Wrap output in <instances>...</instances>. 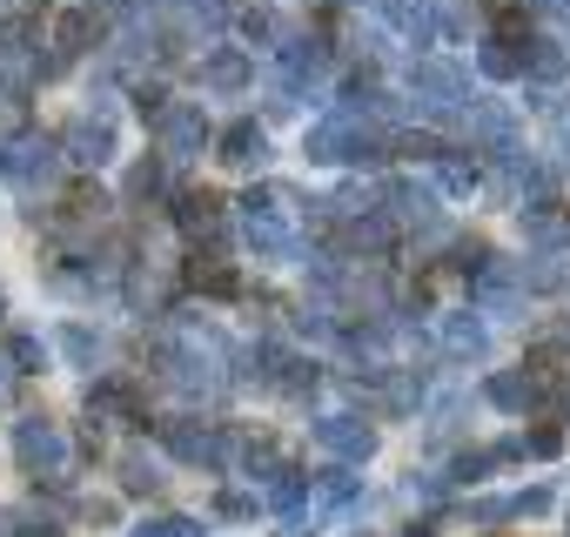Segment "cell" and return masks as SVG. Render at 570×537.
Masks as SVG:
<instances>
[{"label": "cell", "mask_w": 570, "mask_h": 537, "mask_svg": "<svg viewBox=\"0 0 570 537\" xmlns=\"http://www.w3.org/2000/svg\"><path fill=\"white\" fill-rule=\"evenodd\" d=\"M14 450H21V463H28L35 477H48V484L68 477V443H61V430H55L48 417H21V423H14Z\"/></svg>", "instance_id": "cell-1"}, {"label": "cell", "mask_w": 570, "mask_h": 537, "mask_svg": "<svg viewBox=\"0 0 570 537\" xmlns=\"http://www.w3.org/2000/svg\"><path fill=\"white\" fill-rule=\"evenodd\" d=\"M490 397L503 403V410H537V403H550L557 397V363H523V370H503L497 383H490Z\"/></svg>", "instance_id": "cell-2"}, {"label": "cell", "mask_w": 570, "mask_h": 537, "mask_svg": "<svg viewBox=\"0 0 570 537\" xmlns=\"http://www.w3.org/2000/svg\"><path fill=\"white\" fill-rule=\"evenodd\" d=\"M410 88L430 95L423 115H456V108H470V81H463L450 61H416V68H410Z\"/></svg>", "instance_id": "cell-3"}, {"label": "cell", "mask_w": 570, "mask_h": 537, "mask_svg": "<svg viewBox=\"0 0 570 537\" xmlns=\"http://www.w3.org/2000/svg\"><path fill=\"white\" fill-rule=\"evenodd\" d=\"M55 162H61V141H48V135H14V141H8V155H0V168H8L21 188L55 182Z\"/></svg>", "instance_id": "cell-4"}, {"label": "cell", "mask_w": 570, "mask_h": 537, "mask_svg": "<svg viewBox=\"0 0 570 537\" xmlns=\"http://www.w3.org/2000/svg\"><path fill=\"white\" fill-rule=\"evenodd\" d=\"M161 443L175 450V457H188V463H202V470H215L222 457H228V443L208 430V423H188V417H175V423H161Z\"/></svg>", "instance_id": "cell-5"}, {"label": "cell", "mask_w": 570, "mask_h": 537, "mask_svg": "<svg viewBox=\"0 0 570 537\" xmlns=\"http://www.w3.org/2000/svg\"><path fill=\"white\" fill-rule=\"evenodd\" d=\"M202 141H208L202 108H188V101H181V108H168V115H161V155H168V162H195V155H202Z\"/></svg>", "instance_id": "cell-6"}, {"label": "cell", "mask_w": 570, "mask_h": 537, "mask_svg": "<svg viewBox=\"0 0 570 537\" xmlns=\"http://www.w3.org/2000/svg\"><path fill=\"white\" fill-rule=\"evenodd\" d=\"M61 155L81 162V168H101V162L115 155V128H108V115H81V121L61 135Z\"/></svg>", "instance_id": "cell-7"}, {"label": "cell", "mask_w": 570, "mask_h": 537, "mask_svg": "<svg viewBox=\"0 0 570 537\" xmlns=\"http://www.w3.org/2000/svg\"><path fill=\"white\" fill-rule=\"evenodd\" d=\"M316 443L336 450V457H350V463H363V457L376 450V430L356 423V417H323V423H316Z\"/></svg>", "instance_id": "cell-8"}, {"label": "cell", "mask_w": 570, "mask_h": 537, "mask_svg": "<svg viewBox=\"0 0 570 537\" xmlns=\"http://www.w3.org/2000/svg\"><path fill=\"white\" fill-rule=\"evenodd\" d=\"M262 155H268V141H262L255 121H228V128H222V162H228V168H255Z\"/></svg>", "instance_id": "cell-9"}, {"label": "cell", "mask_w": 570, "mask_h": 537, "mask_svg": "<svg viewBox=\"0 0 570 537\" xmlns=\"http://www.w3.org/2000/svg\"><path fill=\"white\" fill-rule=\"evenodd\" d=\"M175 222H181L188 235H222V195L188 188V195H181V208H175Z\"/></svg>", "instance_id": "cell-10"}, {"label": "cell", "mask_w": 570, "mask_h": 537, "mask_svg": "<svg viewBox=\"0 0 570 537\" xmlns=\"http://www.w3.org/2000/svg\"><path fill=\"white\" fill-rule=\"evenodd\" d=\"M88 410H115V417H128V423H141V417H148V410H141V390H135V383H121V377L95 383V390H88Z\"/></svg>", "instance_id": "cell-11"}, {"label": "cell", "mask_w": 570, "mask_h": 537, "mask_svg": "<svg viewBox=\"0 0 570 537\" xmlns=\"http://www.w3.org/2000/svg\"><path fill=\"white\" fill-rule=\"evenodd\" d=\"M443 350H450V357H463V363H476V357L490 350V336H483V323H476V316H450V323H443Z\"/></svg>", "instance_id": "cell-12"}, {"label": "cell", "mask_w": 570, "mask_h": 537, "mask_svg": "<svg viewBox=\"0 0 570 537\" xmlns=\"http://www.w3.org/2000/svg\"><path fill=\"white\" fill-rule=\"evenodd\" d=\"M303 490H309V477H303V470H268V490H262V504H268V510H282V517H296Z\"/></svg>", "instance_id": "cell-13"}, {"label": "cell", "mask_w": 570, "mask_h": 537, "mask_svg": "<svg viewBox=\"0 0 570 537\" xmlns=\"http://www.w3.org/2000/svg\"><path fill=\"white\" fill-rule=\"evenodd\" d=\"M101 35V21H95V8H68L61 21H55V41H61V55H81L88 41Z\"/></svg>", "instance_id": "cell-14"}, {"label": "cell", "mask_w": 570, "mask_h": 537, "mask_svg": "<svg viewBox=\"0 0 570 537\" xmlns=\"http://www.w3.org/2000/svg\"><path fill=\"white\" fill-rule=\"evenodd\" d=\"M470 135H476L483 148H497V155H510V115H503L497 101H483V108H470Z\"/></svg>", "instance_id": "cell-15"}, {"label": "cell", "mask_w": 570, "mask_h": 537, "mask_svg": "<svg viewBox=\"0 0 570 537\" xmlns=\"http://www.w3.org/2000/svg\"><path fill=\"white\" fill-rule=\"evenodd\" d=\"M202 81H208V88H222V95H228V88H242V81H248V55H235V48L208 55V61H202Z\"/></svg>", "instance_id": "cell-16"}, {"label": "cell", "mask_w": 570, "mask_h": 537, "mask_svg": "<svg viewBox=\"0 0 570 537\" xmlns=\"http://www.w3.org/2000/svg\"><path fill=\"white\" fill-rule=\"evenodd\" d=\"M476 68H483L490 81H510V75H523V55H517V41H483Z\"/></svg>", "instance_id": "cell-17"}, {"label": "cell", "mask_w": 570, "mask_h": 537, "mask_svg": "<svg viewBox=\"0 0 570 537\" xmlns=\"http://www.w3.org/2000/svg\"><path fill=\"white\" fill-rule=\"evenodd\" d=\"M390 208H396L403 222H430V215H436V195L416 188V182H396V188H390Z\"/></svg>", "instance_id": "cell-18"}, {"label": "cell", "mask_w": 570, "mask_h": 537, "mask_svg": "<svg viewBox=\"0 0 570 537\" xmlns=\"http://www.w3.org/2000/svg\"><path fill=\"white\" fill-rule=\"evenodd\" d=\"M121 484H128L135 497H155V490H161V463L141 457V450H128V457H121Z\"/></svg>", "instance_id": "cell-19"}, {"label": "cell", "mask_w": 570, "mask_h": 537, "mask_svg": "<svg viewBox=\"0 0 570 537\" xmlns=\"http://www.w3.org/2000/svg\"><path fill=\"white\" fill-rule=\"evenodd\" d=\"M523 68H530L537 81H563V68H570V61H563V48H557V41H530Z\"/></svg>", "instance_id": "cell-20"}, {"label": "cell", "mask_w": 570, "mask_h": 537, "mask_svg": "<svg viewBox=\"0 0 570 537\" xmlns=\"http://www.w3.org/2000/svg\"><path fill=\"white\" fill-rule=\"evenodd\" d=\"M343 242H350V248H390V215H356V222L343 228Z\"/></svg>", "instance_id": "cell-21"}, {"label": "cell", "mask_w": 570, "mask_h": 537, "mask_svg": "<svg viewBox=\"0 0 570 537\" xmlns=\"http://www.w3.org/2000/svg\"><path fill=\"white\" fill-rule=\"evenodd\" d=\"M188 283H195V290H208V296H235V290H242L222 262H202V255H195V268H188Z\"/></svg>", "instance_id": "cell-22"}, {"label": "cell", "mask_w": 570, "mask_h": 537, "mask_svg": "<svg viewBox=\"0 0 570 537\" xmlns=\"http://www.w3.org/2000/svg\"><path fill=\"white\" fill-rule=\"evenodd\" d=\"M436 182H443L450 195H470V188H476V162H463V155H443V162H436Z\"/></svg>", "instance_id": "cell-23"}, {"label": "cell", "mask_w": 570, "mask_h": 537, "mask_svg": "<svg viewBox=\"0 0 570 537\" xmlns=\"http://www.w3.org/2000/svg\"><path fill=\"white\" fill-rule=\"evenodd\" d=\"M161 182H168V168H161V162H135V168H128V202L161 195Z\"/></svg>", "instance_id": "cell-24"}, {"label": "cell", "mask_w": 570, "mask_h": 537, "mask_svg": "<svg viewBox=\"0 0 570 537\" xmlns=\"http://www.w3.org/2000/svg\"><path fill=\"white\" fill-rule=\"evenodd\" d=\"M8 363L28 377V370H41L48 363V350H41V336H8Z\"/></svg>", "instance_id": "cell-25"}, {"label": "cell", "mask_w": 570, "mask_h": 537, "mask_svg": "<svg viewBox=\"0 0 570 537\" xmlns=\"http://www.w3.org/2000/svg\"><path fill=\"white\" fill-rule=\"evenodd\" d=\"M128 537H202V524H195V517H148V524L128 530Z\"/></svg>", "instance_id": "cell-26"}, {"label": "cell", "mask_w": 570, "mask_h": 537, "mask_svg": "<svg viewBox=\"0 0 570 537\" xmlns=\"http://www.w3.org/2000/svg\"><path fill=\"white\" fill-rule=\"evenodd\" d=\"M383 403H390V410H416V403H423V377H410V370H403V377L383 390Z\"/></svg>", "instance_id": "cell-27"}, {"label": "cell", "mask_w": 570, "mask_h": 537, "mask_svg": "<svg viewBox=\"0 0 570 537\" xmlns=\"http://www.w3.org/2000/svg\"><path fill=\"white\" fill-rule=\"evenodd\" d=\"M316 484H323V504H336V510L356 504V477H350V470H323Z\"/></svg>", "instance_id": "cell-28"}, {"label": "cell", "mask_w": 570, "mask_h": 537, "mask_svg": "<svg viewBox=\"0 0 570 537\" xmlns=\"http://www.w3.org/2000/svg\"><path fill=\"white\" fill-rule=\"evenodd\" d=\"M61 350H68L75 363H95V357H101V343H95L88 330H61Z\"/></svg>", "instance_id": "cell-29"}, {"label": "cell", "mask_w": 570, "mask_h": 537, "mask_svg": "<svg viewBox=\"0 0 570 537\" xmlns=\"http://www.w3.org/2000/svg\"><path fill=\"white\" fill-rule=\"evenodd\" d=\"M248 510H255V497H242V490L222 497V517H248Z\"/></svg>", "instance_id": "cell-30"}, {"label": "cell", "mask_w": 570, "mask_h": 537, "mask_svg": "<svg viewBox=\"0 0 570 537\" xmlns=\"http://www.w3.org/2000/svg\"><path fill=\"white\" fill-rule=\"evenodd\" d=\"M537 14H550V21H570V0H530Z\"/></svg>", "instance_id": "cell-31"}, {"label": "cell", "mask_w": 570, "mask_h": 537, "mask_svg": "<svg viewBox=\"0 0 570 537\" xmlns=\"http://www.w3.org/2000/svg\"><path fill=\"white\" fill-rule=\"evenodd\" d=\"M557 343H570V323H563V330H557Z\"/></svg>", "instance_id": "cell-32"}]
</instances>
